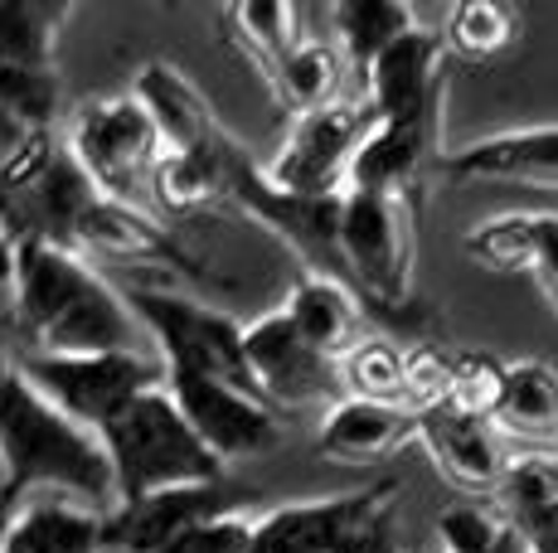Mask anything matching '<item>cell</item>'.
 <instances>
[{
    "label": "cell",
    "instance_id": "2e32d148",
    "mask_svg": "<svg viewBox=\"0 0 558 553\" xmlns=\"http://www.w3.org/2000/svg\"><path fill=\"white\" fill-rule=\"evenodd\" d=\"M223 509V491L219 486H185V491H160L132 505H117L107 515L102 544L112 553H166L195 525L214 519Z\"/></svg>",
    "mask_w": 558,
    "mask_h": 553
},
{
    "label": "cell",
    "instance_id": "7c38bea8",
    "mask_svg": "<svg viewBox=\"0 0 558 553\" xmlns=\"http://www.w3.org/2000/svg\"><path fill=\"white\" fill-rule=\"evenodd\" d=\"M170 398L180 403V413L190 418V428L199 432V442L219 456L223 466L263 456L267 446L282 438V422L267 408L257 393H243L219 379H199V374H170L166 379Z\"/></svg>",
    "mask_w": 558,
    "mask_h": 553
},
{
    "label": "cell",
    "instance_id": "8d00e7d4",
    "mask_svg": "<svg viewBox=\"0 0 558 553\" xmlns=\"http://www.w3.org/2000/svg\"><path fill=\"white\" fill-rule=\"evenodd\" d=\"M10 276H15V238H10L5 223H0V282L10 286Z\"/></svg>",
    "mask_w": 558,
    "mask_h": 553
},
{
    "label": "cell",
    "instance_id": "30bf717a",
    "mask_svg": "<svg viewBox=\"0 0 558 553\" xmlns=\"http://www.w3.org/2000/svg\"><path fill=\"white\" fill-rule=\"evenodd\" d=\"M374 122L379 116L369 112L364 98L360 102L340 98L311 116H296L287 142L263 165V180L277 195H292V199H340L350 185V165H355Z\"/></svg>",
    "mask_w": 558,
    "mask_h": 553
},
{
    "label": "cell",
    "instance_id": "7402d4cb",
    "mask_svg": "<svg viewBox=\"0 0 558 553\" xmlns=\"http://www.w3.org/2000/svg\"><path fill=\"white\" fill-rule=\"evenodd\" d=\"M496 432L534 442H558V369L544 359H510L496 403Z\"/></svg>",
    "mask_w": 558,
    "mask_h": 553
},
{
    "label": "cell",
    "instance_id": "f546056e",
    "mask_svg": "<svg viewBox=\"0 0 558 553\" xmlns=\"http://www.w3.org/2000/svg\"><path fill=\"white\" fill-rule=\"evenodd\" d=\"M466 258H476L490 272H530L534 262V214L530 209H510V214H490L466 233Z\"/></svg>",
    "mask_w": 558,
    "mask_h": 553
},
{
    "label": "cell",
    "instance_id": "8992f818",
    "mask_svg": "<svg viewBox=\"0 0 558 553\" xmlns=\"http://www.w3.org/2000/svg\"><path fill=\"white\" fill-rule=\"evenodd\" d=\"M63 142H69L73 161L83 165V175L98 185V195L136 209L151 205V175L166 156V136H160L156 112L136 93L83 102L69 116Z\"/></svg>",
    "mask_w": 558,
    "mask_h": 553
},
{
    "label": "cell",
    "instance_id": "4dcf8cb0",
    "mask_svg": "<svg viewBox=\"0 0 558 553\" xmlns=\"http://www.w3.org/2000/svg\"><path fill=\"white\" fill-rule=\"evenodd\" d=\"M437 539L442 553H510L524 549L514 529L496 515V505H452L437 519Z\"/></svg>",
    "mask_w": 558,
    "mask_h": 553
},
{
    "label": "cell",
    "instance_id": "5b68a950",
    "mask_svg": "<svg viewBox=\"0 0 558 553\" xmlns=\"http://www.w3.org/2000/svg\"><path fill=\"white\" fill-rule=\"evenodd\" d=\"M126 302L170 374H199L257 393L248 349H243V331H248L243 321L190 292H166V286H126Z\"/></svg>",
    "mask_w": 558,
    "mask_h": 553
},
{
    "label": "cell",
    "instance_id": "83f0119b",
    "mask_svg": "<svg viewBox=\"0 0 558 553\" xmlns=\"http://www.w3.org/2000/svg\"><path fill=\"white\" fill-rule=\"evenodd\" d=\"M340 389H345V398L403 403V393H408V349H399L389 335L355 340V345L340 355Z\"/></svg>",
    "mask_w": 558,
    "mask_h": 553
},
{
    "label": "cell",
    "instance_id": "9c48e42d",
    "mask_svg": "<svg viewBox=\"0 0 558 553\" xmlns=\"http://www.w3.org/2000/svg\"><path fill=\"white\" fill-rule=\"evenodd\" d=\"M340 276L384 311H408L413 302V205L408 199H340Z\"/></svg>",
    "mask_w": 558,
    "mask_h": 553
},
{
    "label": "cell",
    "instance_id": "d4e9b609",
    "mask_svg": "<svg viewBox=\"0 0 558 553\" xmlns=\"http://www.w3.org/2000/svg\"><path fill=\"white\" fill-rule=\"evenodd\" d=\"M330 25H336V39H340L336 49L345 59V69H355L364 78L374 69V59L417 25V15L403 0H340L330 10Z\"/></svg>",
    "mask_w": 558,
    "mask_h": 553
},
{
    "label": "cell",
    "instance_id": "4316f807",
    "mask_svg": "<svg viewBox=\"0 0 558 553\" xmlns=\"http://www.w3.org/2000/svg\"><path fill=\"white\" fill-rule=\"evenodd\" d=\"M223 29H229L233 45H239L243 54L253 59V69L263 73V78L287 54H292L296 45H302L296 10L282 5V0H248V5H233L229 15H223Z\"/></svg>",
    "mask_w": 558,
    "mask_h": 553
},
{
    "label": "cell",
    "instance_id": "4fadbf2b",
    "mask_svg": "<svg viewBox=\"0 0 558 553\" xmlns=\"http://www.w3.org/2000/svg\"><path fill=\"white\" fill-rule=\"evenodd\" d=\"M442 29L413 25L364 73V102L379 122H437L442 112Z\"/></svg>",
    "mask_w": 558,
    "mask_h": 553
},
{
    "label": "cell",
    "instance_id": "1f68e13d",
    "mask_svg": "<svg viewBox=\"0 0 558 553\" xmlns=\"http://www.w3.org/2000/svg\"><path fill=\"white\" fill-rule=\"evenodd\" d=\"M500 389H506V359L486 355V349H461L452 365V408L471 413V418H496Z\"/></svg>",
    "mask_w": 558,
    "mask_h": 553
},
{
    "label": "cell",
    "instance_id": "ac0fdd59",
    "mask_svg": "<svg viewBox=\"0 0 558 553\" xmlns=\"http://www.w3.org/2000/svg\"><path fill=\"white\" fill-rule=\"evenodd\" d=\"M452 180H506V185H554L558 189V122L510 126L461 146L442 161Z\"/></svg>",
    "mask_w": 558,
    "mask_h": 553
},
{
    "label": "cell",
    "instance_id": "44dd1931",
    "mask_svg": "<svg viewBox=\"0 0 558 553\" xmlns=\"http://www.w3.org/2000/svg\"><path fill=\"white\" fill-rule=\"evenodd\" d=\"M107 515L78 500H35L15 509L5 553H102Z\"/></svg>",
    "mask_w": 558,
    "mask_h": 553
},
{
    "label": "cell",
    "instance_id": "74e56055",
    "mask_svg": "<svg viewBox=\"0 0 558 553\" xmlns=\"http://www.w3.org/2000/svg\"><path fill=\"white\" fill-rule=\"evenodd\" d=\"M15 509H20V505H15ZM15 509L0 505V553H5V544H10V525H15Z\"/></svg>",
    "mask_w": 558,
    "mask_h": 553
},
{
    "label": "cell",
    "instance_id": "cb8c5ba5",
    "mask_svg": "<svg viewBox=\"0 0 558 553\" xmlns=\"http://www.w3.org/2000/svg\"><path fill=\"white\" fill-rule=\"evenodd\" d=\"M340 73H345V59H340L336 45L326 39H302L272 73H267V88H272L277 108L296 116H311L330 102H340Z\"/></svg>",
    "mask_w": 558,
    "mask_h": 553
},
{
    "label": "cell",
    "instance_id": "8fae6325",
    "mask_svg": "<svg viewBox=\"0 0 558 553\" xmlns=\"http://www.w3.org/2000/svg\"><path fill=\"white\" fill-rule=\"evenodd\" d=\"M248 349V369L263 403H282V408H311L320 398L340 393V359L320 355L311 340L287 321L282 306L263 311L243 331Z\"/></svg>",
    "mask_w": 558,
    "mask_h": 553
},
{
    "label": "cell",
    "instance_id": "603a6c76",
    "mask_svg": "<svg viewBox=\"0 0 558 553\" xmlns=\"http://www.w3.org/2000/svg\"><path fill=\"white\" fill-rule=\"evenodd\" d=\"M73 10L59 0H0V63L25 73H53L59 35Z\"/></svg>",
    "mask_w": 558,
    "mask_h": 553
},
{
    "label": "cell",
    "instance_id": "f35d334b",
    "mask_svg": "<svg viewBox=\"0 0 558 553\" xmlns=\"http://www.w3.org/2000/svg\"><path fill=\"white\" fill-rule=\"evenodd\" d=\"M510 553H524V549H510Z\"/></svg>",
    "mask_w": 558,
    "mask_h": 553
},
{
    "label": "cell",
    "instance_id": "836d02e7",
    "mask_svg": "<svg viewBox=\"0 0 558 553\" xmlns=\"http://www.w3.org/2000/svg\"><path fill=\"white\" fill-rule=\"evenodd\" d=\"M253 534H257V515H248V509H219V515L195 525L166 553H253Z\"/></svg>",
    "mask_w": 558,
    "mask_h": 553
},
{
    "label": "cell",
    "instance_id": "5bb4252c",
    "mask_svg": "<svg viewBox=\"0 0 558 553\" xmlns=\"http://www.w3.org/2000/svg\"><path fill=\"white\" fill-rule=\"evenodd\" d=\"M73 253H83L88 262H122V268H160V272H190L199 276V258L146 209L117 205V199H98L88 209V219L78 223Z\"/></svg>",
    "mask_w": 558,
    "mask_h": 553
},
{
    "label": "cell",
    "instance_id": "e0dca14e",
    "mask_svg": "<svg viewBox=\"0 0 558 553\" xmlns=\"http://www.w3.org/2000/svg\"><path fill=\"white\" fill-rule=\"evenodd\" d=\"M437 156V122H374L350 165L345 195H389L413 205L423 170Z\"/></svg>",
    "mask_w": 558,
    "mask_h": 553
},
{
    "label": "cell",
    "instance_id": "d6986e66",
    "mask_svg": "<svg viewBox=\"0 0 558 553\" xmlns=\"http://www.w3.org/2000/svg\"><path fill=\"white\" fill-rule=\"evenodd\" d=\"M417 438V413L403 403H369V398H336L316 428V452L330 462H384L399 446Z\"/></svg>",
    "mask_w": 558,
    "mask_h": 553
},
{
    "label": "cell",
    "instance_id": "e575fe53",
    "mask_svg": "<svg viewBox=\"0 0 558 553\" xmlns=\"http://www.w3.org/2000/svg\"><path fill=\"white\" fill-rule=\"evenodd\" d=\"M530 272L558 311V214H534V262H530Z\"/></svg>",
    "mask_w": 558,
    "mask_h": 553
},
{
    "label": "cell",
    "instance_id": "d6a6232c",
    "mask_svg": "<svg viewBox=\"0 0 558 553\" xmlns=\"http://www.w3.org/2000/svg\"><path fill=\"white\" fill-rule=\"evenodd\" d=\"M452 365H457V355H447V349H437V345L408 349V393H403L408 408L413 413L442 408V403L452 398Z\"/></svg>",
    "mask_w": 558,
    "mask_h": 553
},
{
    "label": "cell",
    "instance_id": "52a82bcc",
    "mask_svg": "<svg viewBox=\"0 0 558 553\" xmlns=\"http://www.w3.org/2000/svg\"><path fill=\"white\" fill-rule=\"evenodd\" d=\"M29 379L63 418L83 432H98L122 418L136 398L166 389L170 369L156 349H102V355H15Z\"/></svg>",
    "mask_w": 558,
    "mask_h": 553
},
{
    "label": "cell",
    "instance_id": "6da1fadb",
    "mask_svg": "<svg viewBox=\"0 0 558 553\" xmlns=\"http://www.w3.org/2000/svg\"><path fill=\"white\" fill-rule=\"evenodd\" d=\"M10 325L20 355H102V349H151L126 292H117L98 262L83 253L20 243L10 276Z\"/></svg>",
    "mask_w": 558,
    "mask_h": 553
},
{
    "label": "cell",
    "instance_id": "277c9868",
    "mask_svg": "<svg viewBox=\"0 0 558 553\" xmlns=\"http://www.w3.org/2000/svg\"><path fill=\"white\" fill-rule=\"evenodd\" d=\"M107 466L117 481V505L160 495V491H185V486H219L223 462L199 442L180 403L170 389H156L136 398L122 418H112L98 432Z\"/></svg>",
    "mask_w": 558,
    "mask_h": 553
},
{
    "label": "cell",
    "instance_id": "d590c367",
    "mask_svg": "<svg viewBox=\"0 0 558 553\" xmlns=\"http://www.w3.org/2000/svg\"><path fill=\"white\" fill-rule=\"evenodd\" d=\"M520 544H524V553H558V505L520 539Z\"/></svg>",
    "mask_w": 558,
    "mask_h": 553
},
{
    "label": "cell",
    "instance_id": "9a60e30c",
    "mask_svg": "<svg viewBox=\"0 0 558 553\" xmlns=\"http://www.w3.org/2000/svg\"><path fill=\"white\" fill-rule=\"evenodd\" d=\"M417 442L427 446V456H433V466L442 471V481H452L457 491H471V495L500 491V476H506L510 456L500 452L496 422L471 418V413L442 403V408L417 413Z\"/></svg>",
    "mask_w": 558,
    "mask_h": 553
},
{
    "label": "cell",
    "instance_id": "484cf974",
    "mask_svg": "<svg viewBox=\"0 0 558 553\" xmlns=\"http://www.w3.org/2000/svg\"><path fill=\"white\" fill-rule=\"evenodd\" d=\"M490 500H496V515L514 529V539H524L558 505V452L510 456L506 476H500V491Z\"/></svg>",
    "mask_w": 558,
    "mask_h": 553
},
{
    "label": "cell",
    "instance_id": "7a4b0ae2",
    "mask_svg": "<svg viewBox=\"0 0 558 553\" xmlns=\"http://www.w3.org/2000/svg\"><path fill=\"white\" fill-rule=\"evenodd\" d=\"M0 505L10 509L35 486H53L102 515L117 509V481L102 442L63 418L25 374L0 389Z\"/></svg>",
    "mask_w": 558,
    "mask_h": 553
},
{
    "label": "cell",
    "instance_id": "ba28073f",
    "mask_svg": "<svg viewBox=\"0 0 558 553\" xmlns=\"http://www.w3.org/2000/svg\"><path fill=\"white\" fill-rule=\"evenodd\" d=\"M393 500H399V481L320 500H287L257 515L253 553H399Z\"/></svg>",
    "mask_w": 558,
    "mask_h": 553
},
{
    "label": "cell",
    "instance_id": "ffe728a7",
    "mask_svg": "<svg viewBox=\"0 0 558 553\" xmlns=\"http://www.w3.org/2000/svg\"><path fill=\"white\" fill-rule=\"evenodd\" d=\"M282 311H287V321L330 359H340L360 340V296H355V286L340 282V276L306 272L302 282L287 292Z\"/></svg>",
    "mask_w": 558,
    "mask_h": 553
},
{
    "label": "cell",
    "instance_id": "3957f363",
    "mask_svg": "<svg viewBox=\"0 0 558 553\" xmlns=\"http://www.w3.org/2000/svg\"><path fill=\"white\" fill-rule=\"evenodd\" d=\"M0 136H10L5 156H0V223H5V233L15 238V248L20 243H49V248L73 253L78 223L102 199L98 185L83 175L69 142L53 126L45 132L0 126Z\"/></svg>",
    "mask_w": 558,
    "mask_h": 553
},
{
    "label": "cell",
    "instance_id": "f1b7e54d",
    "mask_svg": "<svg viewBox=\"0 0 558 553\" xmlns=\"http://www.w3.org/2000/svg\"><path fill=\"white\" fill-rule=\"evenodd\" d=\"M442 39H447V54H457L466 63H486L514 49V39H520V10L500 5V0H466V5H457L447 15Z\"/></svg>",
    "mask_w": 558,
    "mask_h": 553
}]
</instances>
